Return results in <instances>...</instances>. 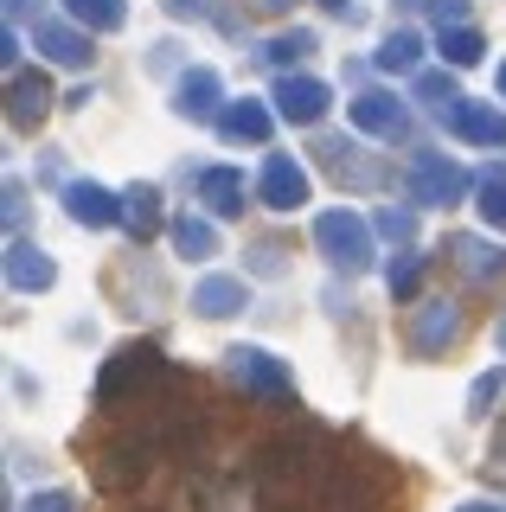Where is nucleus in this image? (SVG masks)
Masks as SVG:
<instances>
[{
  "label": "nucleus",
  "instance_id": "1",
  "mask_svg": "<svg viewBox=\"0 0 506 512\" xmlns=\"http://www.w3.org/2000/svg\"><path fill=\"white\" fill-rule=\"evenodd\" d=\"M135 410V423L109 410L97 436V487L116 512H391L378 455L353 461V442L295 410L270 423L173 365H154Z\"/></svg>",
  "mask_w": 506,
  "mask_h": 512
},
{
  "label": "nucleus",
  "instance_id": "2",
  "mask_svg": "<svg viewBox=\"0 0 506 512\" xmlns=\"http://www.w3.org/2000/svg\"><path fill=\"white\" fill-rule=\"evenodd\" d=\"M321 244L334 250V263H346V269L366 263V237H359L353 218H321Z\"/></svg>",
  "mask_w": 506,
  "mask_h": 512
},
{
  "label": "nucleus",
  "instance_id": "3",
  "mask_svg": "<svg viewBox=\"0 0 506 512\" xmlns=\"http://www.w3.org/2000/svg\"><path fill=\"white\" fill-rule=\"evenodd\" d=\"M263 192H270V205H302L308 180L289 167V160H270V173H263Z\"/></svg>",
  "mask_w": 506,
  "mask_h": 512
},
{
  "label": "nucleus",
  "instance_id": "4",
  "mask_svg": "<svg viewBox=\"0 0 506 512\" xmlns=\"http://www.w3.org/2000/svg\"><path fill=\"white\" fill-rule=\"evenodd\" d=\"M321 109H327V90H321V84H282V116L314 122Z\"/></svg>",
  "mask_w": 506,
  "mask_h": 512
},
{
  "label": "nucleus",
  "instance_id": "5",
  "mask_svg": "<svg viewBox=\"0 0 506 512\" xmlns=\"http://www.w3.org/2000/svg\"><path fill=\"white\" fill-rule=\"evenodd\" d=\"M71 13L84 26H116L122 20V0H71Z\"/></svg>",
  "mask_w": 506,
  "mask_h": 512
},
{
  "label": "nucleus",
  "instance_id": "6",
  "mask_svg": "<svg viewBox=\"0 0 506 512\" xmlns=\"http://www.w3.org/2000/svg\"><path fill=\"white\" fill-rule=\"evenodd\" d=\"M231 301H237V282H205L199 288V308L205 314H231Z\"/></svg>",
  "mask_w": 506,
  "mask_h": 512
},
{
  "label": "nucleus",
  "instance_id": "7",
  "mask_svg": "<svg viewBox=\"0 0 506 512\" xmlns=\"http://www.w3.org/2000/svg\"><path fill=\"white\" fill-rule=\"evenodd\" d=\"M225 128H231V135H263V116H257V109H237Z\"/></svg>",
  "mask_w": 506,
  "mask_h": 512
},
{
  "label": "nucleus",
  "instance_id": "8",
  "mask_svg": "<svg viewBox=\"0 0 506 512\" xmlns=\"http://www.w3.org/2000/svg\"><path fill=\"white\" fill-rule=\"evenodd\" d=\"M167 7H173V13H199L205 0H167Z\"/></svg>",
  "mask_w": 506,
  "mask_h": 512
},
{
  "label": "nucleus",
  "instance_id": "9",
  "mask_svg": "<svg viewBox=\"0 0 506 512\" xmlns=\"http://www.w3.org/2000/svg\"><path fill=\"white\" fill-rule=\"evenodd\" d=\"M462 512H487V506H462Z\"/></svg>",
  "mask_w": 506,
  "mask_h": 512
}]
</instances>
